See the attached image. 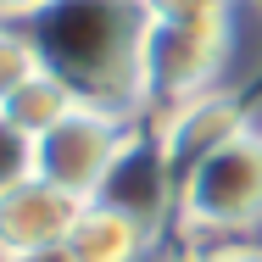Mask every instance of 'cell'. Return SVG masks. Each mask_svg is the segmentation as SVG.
Segmentation results:
<instances>
[{"label": "cell", "mask_w": 262, "mask_h": 262, "mask_svg": "<svg viewBox=\"0 0 262 262\" xmlns=\"http://www.w3.org/2000/svg\"><path fill=\"white\" fill-rule=\"evenodd\" d=\"M34 51L84 106L134 117L140 95V34L145 0H51L39 17L23 23Z\"/></svg>", "instance_id": "cell-1"}, {"label": "cell", "mask_w": 262, "mask_h": 262, "mask_svg": "<svg viewBox=\"0 0 262 262\" xmlns=\"http://www.w3.org/2000/svg\"><path fill=\"white\" fill-rule=\"evenodd\" d=\"M234 51V11L207 17H145L140 34V95L145 106H179L217 90L223 67Z\"/></svg>", "instance_id": "cell-2"}, {"label": "cell", "mask_w": 262, "mask_h": 262, "mask_svg": "<svg viewBox=\"0 0 262 262\" xmlns=\"http://www.w3.org/2000/svg\"><path fill=\"white\" fill-rule=\"evenodd\" d=\"M173 212L190 234H251L262 229V145L234 134L201 167L179 179Z\"/></svg>", "instance_id": "cell-3"}, {"label": "cell", "mask_w": 262, "mask_h": 262, "mask_svg": "<svg viewBox=\"0 0 262 262\" xmlns=\"http://www.w3.org/2000/svg\"><path fill=\"white\" fill-rule=\"evenodd\" d=\"M134 134H140L134 117H117L101 106H73L56 128L34 140V179L67 190L73 201H95V195H106Z\"/></svg>", "instance_id": "cell-4"}, {"label": "cell", "mask_w": 262, "mask_h": 262, "mask_svg": "<svg viewBox=\"0 0 262 262\" xmlns=\"http://www.w3.org/2000/svg\"><path fill=\"white\" fill-rule=\"evenodd\" d=\"M240 112H246V95H234L223 84L207 90V95H195V101H179V106L162 112L151 140H157V157L167 167V179H173V195H179V179L190 167H201L217 145H229L240 134Z\"/></svg>", "instance_id": "cell-5"}, {"label": "cell", "mask_w": 262, "mask_h": 262, "mask_svg": "<svg viewBox=\"0 0 262 262\" xmlns=\"http://www.w3.org/2000/svg\"><path fill=\"white\" fill-rule=\"evenodd\" d=\"M84 201L56 190L45 179H23L0 195V262H39L67 246Z\"/></svg>", "instance_id": "cell-6"}, {"label": "cell", "mask_w": 262, "mask_h": 262, "mask_svg": "<svg viewBox=\"0 0 262 262\" xmlns=\"http://www.w3.org/2000/svg\"><path fill=\"white\" fill-rule=\"evenodd\" d=\"M67 262H140L151 251V217L117 207V201H84L73 234H67Z\"/></svg>", "instance_id": "cell-7"}, {"label": "cell", "mask_w": 262, "mask_h": 262, "mask_svg": "<svg viewBox=\"0 0 262 262\" xmlns=\"http://www.w3.org/2000/svg\"><path fill=\"white\" fill-rule=\"evenodd\" d=\"M73 106H84V101H78V95H73V90H67L56 73H34V78H28V84H23L11 101L0 106V117H6L17 134L39 140V134H45V128H56V123H61Z\"/></svg>", "instance_id": "cell-8"}, {"label": "cell", "mask_w": 262, "mask_h": 262, "mask_svg": "<svg viewBox=\"0 0 262 262\" xmlns=\"http://www.w3.org/2000/svg\"><path fill=\"white\" fill-rule=\"evenodd\" d=\"M34 73H45V61L34 51L28 28H23V23H0V106L11 101Z\"/></svg>", "instance_id": "cell-9"}, {"label": "cell", "mask_w": 262, "mask_h": 262, "mask_svg": "<svg viewBox=\"0 0 262 262\" xmlns=\"http://www.w3.org/2000/svg\"><path fill=\"white\" fill-rule=\"evenodd\" d=\"M23 179H34V140L17 134V128L0 117V195L17 190Z\"/></svg>", "instance_id": "cell-10"}, {"label": "cell", "mask_w": 262, "mask_h": 262, "mask_svg": "<svg viewBox=\"0 0 262 262\" xmlns=\"http://www.w3.org/2000/svg\"><path fill=\"white\" fill-rule=\"evenodd\" d=\"M223 6L229 0H145V17H207Z\"/></svg>", "instance_id": "cell-11"}, {"label": "cell", "mask_w": 262, "mask_h": 262, "mask_svg": "<svg viewBox=\"0 0 262 262\" xmlns=\"http://www.w3.org/2000/svg\"><path fill=\"white\" fill-rule=\"evenodd\" d=\"M51 0H0V23H28V17H39Z\"/></svg>", "instance_id": "cell-12"}, {"label": "cell", "mask_w": 262, "mask_h": 262, "mask_svg": "<svg viewBox=\"0 0 262 262\" xmlns=\"http://www.w3.org/2000/svg\"><path fill=\"white\" fill-rule=\"evenodd\" d=\"M240 134L262 145V90H257V95H246V112H240Z\"/></svg>", "instance_id": "cell-13"}, {"label": "cell", "mask_w": 262, "mask_h": 262, "mask_svg": "<svg viewBox=\"0 0 262 262\" xmlns=\"http://www.w3.org/2000/svg\"><path fill=\"white\" fill-rule=\"evenodd\" d=\"M229 262H262V240H251V246H229Z\"/></svg>", "instance_id": "cell-14"}, {"label": "cell", "mask_w": 262, "mask_h": 262, "mask_svg": "<svg viewBox=\"0 0 262 262\" xmlns=\"http://www.w3.org/2000/svg\"><path fill=\"white\" fill-rule=\"evenodd\" d=\"M173 262H229V251H184V257H173Z\"/></svg>", "instance_id": "cell-15"}]
</instances>
